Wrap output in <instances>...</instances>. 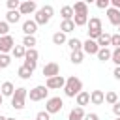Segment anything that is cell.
<instances>
[{
  "mask_svg": "<svg viewBox=\"0 0 120 120\" xmlns=\"http://www.w3.org/2000/svg\"><path fill=\"white\" fill-rule=\"evenodd\" d=\"M82 92V82L77 77H68L66 79V86H64V94L68 98H77Z\"/></svg>",
  "mask_w": 120,
  "mask_h": 120,
  "instance_id": "1",
  "label": "cell"
},
{
  "mask_svg": "<svg viewBox=\"0 0 120 120\" xmlns=\"http://www.w3.org/2000/svg\"><path fill=\"white\" fill-rule=\"evenodd\" d=\"M103 34V26H101V21L98 17H92L88 21V39H98L99 36Z\"/></svg>",
  "mask_w": 120,
  "mask_h": 120,
  "instance_id": "2",
  "label": "cell"
},
{
  "mask_svg": "<svg viewBox=\"0 0 120 120\" xmlns=\"http://www.w3.org/2000/svg\"><path fill=\"white\" fill-rule=\"evenodd\" d=\"M52 13H54L52 6H43L41 9H38V11H36V17H34L36 24H47V22L51 21Z\"/></svg>",
  "mask_w": 120,
  "mask_h": 120,
  "instance_id": "3",
  "label": "cell"
},
{
  "mask_svg": "<svg viewBox=\"0 0 120 120\" xmlns=\"http://www.w3.org/2000/svg\"><path fill=\"white\" fill-rule=\"evenodd\" d=\"M26 96H28L26 88H17V90H15V94L11 96V107H13V109H17V111L24 109V99H26Z\"/></svg>",
  "mask_w": 120,
  "mask_h": 120,
  "instance_id": "4",
  "label": "cell"
},
{
  "mask_svg": "<svg viewBox=\"0 0 120 120\" xmlns=\"http://www.w3.org/2000/svg\"><path fill=\"white\" fill-rule=\"evenodd\" d=\"M62 107H64V101H62V98H58V96L49 98L47 103H45V111H47L49 114H56V112H60Z\"/></svg>",
  "mask_w": 120,
  "mask_h": 120,
  "instance_id": "5",
  "label": "cell"
},
{
  "mask_svg": "<svg viewBox=\"0 0 120 120\" xmlns=\"http://www.w3.org/2000/svg\"><path fill=\"white\" fill-rule=\"evenodd\" d=\"M47 94H49V88L47 86H34L30 92H28V96H30V99L32 101H41V99H45L47 98Z\"/></svg>",
  "mask_w": 120,
  "mask_h": 120,
  "instance_id": "6",
  "label": "cell"
},
{
  "mask_svg": "<svg viewBox=\"0 0 120 120\" xmlns=\"http://www.w3.org/2000/svg\"><path fill=\"white\" fill-rule=\"evenodd\" d=\"M43 75L47 77V79H52V77H56V75H60V66L56 64V62H49V64H45L43 66Z\"/></svg>",
  "mask_w": 120,
  "mask_h": 120,
  "instance_id": "7",
  "label": "cell"
},
{
  "mask_svg": "<svg viewBox=\"0 0 120 120\" xmlns=\"http://www.w3.org/2000/svg\"><path fill=\"white\" fill-rule=\"evenodd\" d=\"M13 47H15V41H13L11 36H4V38H0V54H8V52H11Z\"/></svg>",
  "mask_w": 120,
  "mask_h": 120,
  "instance_id": "8",
  "label": "cell"
},
{
  "mask_svg": "<svg viewBox=\"0 0 120 120\" xmlns=\"http://www.w3.org/2000/svg\"><path fill=\"white\" fill-rule=\"evenodd\" d=\"M49 90H56V88H64L66 86V79L62 75H56L52 79H47V84H45Z\"/></svg>",
  "mask_w": 120,
  "mask_h": 120,
  "instance_id": "9",
  "label": "cell"
},
{
  "mask_svg": "<svg viewBox=\"0 0 120 120\" xmlns=\"http://www.w3.org/2000/svg\"><path fill=\"white\" fill-rule=\"evenodd\" d=\"M36 9H38L36 2H32V0H26V2H21L19 13H21V15H30V13H34Z\"/></svg>",
  "mask_w": 120,
  "mask_h": 120,
  "instance_id": "10",
  "label": "cell"
},
{
  "mask_svg": "<svg viewBox=\"0 0 120 120\" xmlns=\"http://www.w3.org/2000/svg\"><path fill=\"white\" fill-rule=\"evenodd\" d=\"M82 52L84 54H98L99 52V47H98V43L94 39H86L82 43Z\"/></svg>",
  "mask_w": 120,
  "mask_h": 120,
  "instance_id": "11",
  "label": "cell"
},
{
  "mask_svg": "<svg viewBox=\"0 0 120 120\" xmlns=\"http://www.w3.org/2000/svg\"><path fill=\"white\" fill-rule=\"evenodd\" d=\"M22 32H24V36H34L36 32H38V24H36V21H24L22 22Z\"/></svg>",
  "mask_w": 120,
  "mask_h": 120,
  "instance_id": "12",
  "label": "cell"
},
{
  "mask_svg": "<svg viewBox=\"0 0 120 120\" xmlns=\"http://www.w3.org/2000/svg\"><path fill=\"white\" fill-rule=\"evenodd\" d=\"M107 17H109V22H111V24L120 26V11H118V9L109 8V9H107Z\"/></svg>",
  "mask_w": 120,
  "mask_h": 120,
  "instance_id": "13",
  "label": "cell"
},
{
  "mask_svg": "<svg viewBox=\"0 0 120 120\" xmlns=\"http://www.w3.org/2000/svg\"><path fill=\"white\" fill-rule=\"evenodd\" d=\"M103 101H105V94H103L101 90H92V94H90V103L101 105Z\"/></svg>",
  "mask_w": 120,
  "mask_h": 120,
  "instance_id": "14",
  "label": "cell"
},
{
  "mask_svg": "<svg viewBox=\"0 0 120 120\" xmlns=\"http://www.w3.org/2000/svg\"><path fill=\"white\" fill-rule=\"evenodd\" d=\"M84 109L82 107H75V109H71L69 111V116H68V120H84Z\"/></svg>",
  "mask_w": 120,
  "mask_h": 120,
  "instance_id": "15",
  "label": "cell"
},
{
  "mask_svg": "<svg viewBox=\"0 0 120 120\" xmlns=\"http://www.w3.org/2000/svg\"><path fill=\"white\" fill-rule=\"evenodd\" d=\"M71 8H73L75 15H88V4L86 2H75V6H71Z\"/></svg>",
  "mask_w": 120,
  "mask_h": 120,
  "instance_id": "16",
  "label": "cell"
},
{
  "mask_svg": "<svg viewBox=\"0 0 120 120\" xmlns=\"http://www.w3.org/2000/svg\"><path fill=\"white\" fill-rule=\"evenodd\" d=\"M15 86H13V82H9V81H6V82H2V88H0V94L6 98V96H13L15 94Z\"/></svg>",
  "mask_w": 120,
  "mask_h": 120,
  "instance_id": "17",
  "label": "cell"
},
{
  "mask_svg": "<svg viewBox=\"0 0 120 120\" xmlns=\"http://www.w3.org/2000/svg\"><path fill=\"white\" fill-rule=\"evenodd\" d=\"M96 43H98V47H99V49H107V47L111 45V36L103 32V34H101V36L96 39Z\"/></svg>",
  "mask_w": 120,
  "mask_h": 120,
  "instance_id": "18",
  "label": "cell"
},
{
  "mask_svg": "<svg viewBox=\"0 0 120 120\" xmlns=\"http://www.w3.org/2000/svg\"><path fill=\"white\" fill-rule=\"evenodd\" d=\"M60 15H62V19H64V21H73V17H75V13H73V8H71V6H64V8L60 9Z\"/></svg>",
  "mask_w": 120,
  "mask_h": 120,
  "instance_id": "19",
  "label": "cell"
},
{
  "mask_svg": "<svg viewBox=\"0 0 120 120\" xmlns=\"http://www.w3.org/2000/svg\"><path fill=\"white\" fill-rule=\"evenodd\" d=\"M75 99H77V107H84V105H88V103H90V94L82 90Z\"/></svg>",
  "mask_w": 120,
  "mask_h": 120,
  "instance_id": "20",
  "label": "cell"
},
{
  "mask_svg": "<svg viewBox=\"0 0 120 120\" xmlns=\"http://www.w3.org/2000/svg\"><path fill=\"white\" fill-rule=\"evenodd\" d=\"M68 45H69L71 52H73V51H82V41H81V39H77V38L68 39Z\"/></svg>",
  "mask_w": 120,
  "mask_h": 120,
  "instance_id": "21",
  "label": "cell"
},
{
  "mask_svg": "<svg viewBox=\"0 0 120 120\" xmlns=\"http://www.w3.org/2000/svg\"><path fill=\"white\" fill-rule=\"evenodd\" d=\"M96 56H98L101 62H107V60H111V56H112V51H111L109 47H107V49H99V52H98Z\"/></svg>",
  "mask_w": 120,
  "mask_h": 120,
  "instance_id": "22",
  "label": "cell"
},
{
  "mask_svg": "<svg viewBox=\"0 0 120 120\" xmlns=\"http://www.w3.org/2000/svg\"><path fill=\"white\" fill-rule=\"evenodd\" d=\"M19 19H21L19 9H17V11H8V13H6V22H8V24H9V22H19Z\"/></svg>",
  "mask_w": 120,
  "mask_h": 120,
  "instance_id": "23",
  "label": "cell"
},
{
  "mask_svg": "<svg viewBox=\"0 0 120 120\" xmlns=\"http://www.w3.org/2000/svg\"><path fill=\"white\" fill-rule=\"evenodd\" d=\"M73 30H75V22H73V21H62V24H60V32L68 34V32H73Z\"/></svg>",
  "mask_w": 120,
  "mask_h": 120,
  "instance_id": "24",
  "label": "cell"
},
{
  "mask_svg": "<svg viewBox=\"0 0 120 120\" xmlns=\"http://www.w3.org/2000/svg\"><path fill=\"white\" fill-rule=\"evenodd\" d=\"M11 54H13L15 58H24V54H26V47H24V45H15L13 51H11Z\"/></svg>",
  "mask_w": 120,
  "mask_h": 120,
  "instance_id": "25",
  "label": "cell"
},
{
  "mask_svg": "<svg viewBox=\"0 0 120 120\" xmlns=\"http://www.w3.org/2000/svg\"><path fill=\"white\" fill-rule=\"evenodd\" d=\"M38 58H39V52H38L36 49H26L24 60H28V62H38Z\"/></svg>",
  "mask_w": 120,
  "mask_h": 120,
  "instance_id": "26",
  "label": "cell"
},
{
  "mask_svg": "<svg viewBox=\"0 0 120 120\" xmlns=\"http://www.w3.org/2000/svg\"><path fill=\"white\" fill-rule=\"evenodd\" d=\"M68 39H66V34L64 32H56V34H52V43L54 45H64Z\"/></svg>",
  "mask_w": 120,
  "mask_h": 120,
  "instance_id": "27",
  "label": "cell"
},
{
  "mask_svg": "<svg viewBox=\"0 0 120 120\" xmlns=\"http://www.w3.org/2000/svg\"><path fill=\"white\" fill-rule=\"evenodd\" d=\"M73 22H75V26H84V24H88V15H75Z\"/></svg>",
  "mask_w": 120,
  "mask_h": 120,
  "instance_id": "28",
  "label": "cell"
},
{
  "mask_svg": "<svg viewBox=\"0 0 120 120\" xmlns=\"http://www.w3.org/2000/svg\"><path fill=\"white\" fill-rule=\"evenodd\" d=\"M22 45H24L26 49H34V45H36V36H24V38H22Z\"/></svg>",
  "mask_w": 120,
  "mask_h": 120,
  "instance_id": "29",
  "label": "cell"
},
{
  "mask_svg": "<svg viewBox=\"0 0 120 120\" xmlns=\"http://www.w3.org/2000/svg\"><path fill=\"white\" fill-rule=\"evenodd\" d=\"M32 73H34V71H30L26 66H21V68H19V71H17V75H19L21 79H30V77H32Z\"/></svg>",
  "mask_w": 120,
  "mask_h": 120,
  "instance_id": "30",
  "label": "cell"
},
{
  "mask_svg": "<svg viewBox=\"0 0 120 120\" xmlns=\"http://www.w3.org/2000/svg\"><path fill=\"white\" fill-rule=\"evenodd\" d=\"M82 58H84V52H82V51H73V52H71V62H73V64H81Z\"/></svg>",
  "mask_w": 120,
  "mask_h": 120,
  "instance_id": "31",
  "label": "cell"
},
{
  "mask_svg": "<svg viewBox=\"0 0 120 120\" xmlns=\"http://www.w3.org/2000/svg\"><path fill=\"white\" fill-rule=\"evenodd\" d=\"M105 101L111 103V105L118 103V94H116V92H107V94H105Z\"/></svg>",
  "mask_w": 120,
  "mask_h": 120,
  "instance_id": "32",
  "label": "cell"
},
{
  "mask_svg": "<svg viewBox=\"0 0 120 120\" xmlns=\"http://www.w3.org/2000/svg\"><path fill=\"white\" fill-rule=\"evenodd\" d=\"M9 64H11V56L9 54H0V69L8 68Z\"/></svg>",
  "mask_w": 120,
  "mask_h": 120,
  "instance_id": "33",
  "label": "cell"
},
{
  "mask_svg": "<svg viewBox=\"0 0 120 120\" xmlns=\"http://www.w3.org/2000/svg\"><path fill=\"white\" fill-rule=\"evenodd\" d=\"M8 32H9V24H8L6 21H0V38H4V36H9Z\"/></svg>",
  "mask_w": 120,
  "mask_h": 120,
  "instance_id": "34",
  "label": "cell"
},
{
  "mask_svg": "<svg viewBox=\"0 0 120 120\" xmlns=\"http://www.w3.org/2000/svg\"><path fill=\"white\" fill-rule=\"evenodd\" d=\"M111 60H112V62H114L116 66H120V47L112 51V56H111Z\"/></svg>",
  "mask_w": 120,
  "mask_h": 120,
  "instance_id": "35",
  "label": "cell"
},
{
  "mask_svg": "<svg viewBox=\"0 0 120 120\" xmlns=\"http://www.w3.org/2000/svg\"><path fill=\"white\" fill-rule=\"evenodd\" d=\"M96 6H98L99 9H109V6H111V0H98V2H96Z\"/></svg>",
  "mask_w": 120,
  "mask_h": 120,
  "instance_id": "36",
  "label": "cell"
},
{
  "mask_svg": "<svg viewBox=\"0 0 120 120\" xmlns=\"http://www.w3.org/2000/svg\"><path fill=\"white\" fill-rule=\"evenodd\" d=\"M111 45H114V49L120 47V34H112L111 36Z\"/></svg>",
  "mask_w": 120,
  "mask_h": 120,
  "instance_id": "37",
  "label": "cell"
},
{
  "mask_svg": "<svg viewBox=\"0 0 120 120\" xmlns=\"http://www.w3.org/2000/svg\"><path fill=\"white\" fill-rule=\"evenodd\" d=\"M36 120H51V114H49L47 111H39V112L36 114Z\"/></svg>",
  "mask_w": 120,
  "mask_h": 120,
  "instance_id": "38",
  "label": "cell"
},
{
  "mask_svg": "<svg viewBox=\"0 0 120 120\" xmlns=\"http://www.w3.org/2000/svg\"><path fill=\"white\" fill-rule=\"evenodd\" d=\"M36 64H38V62H28V60H24V64H22V66H26L30 71H34V69H36Z\"/></svg>",
  "mask_w": 120,
  "mask_h": 120,
  "instance_id": "39",
  "label": "cell"
},
{
  "mask_svg": "<svg viewBox=\"0 0 120 120\" xmlns=\"http://www.w3.org/2000/svg\"><path fill=\"white\" fill-rule=\"evenodd\" d=\"M84 120H99V116L96 112H88V114H84Z\"/></svg>",
  "mask_w": 120,
  "mask_h": 120,
  "instance_id": "40",
  "label": "cell"
},
{
  "mask_svg": "<svg viewBox=\"0 0 120 120\" xmlns=\"http://www.w3.org/2000/svg\"><path fill=\"white\" fill-rule=\"evenodd\" d=\"M112 112H114V114H116V116H120V101H118V103H114V105H112Z\"/></svg>",
  "mask_w": 120,
  "mask_h": 120,
  "instance_id": "41",
  "label": "cell"
},
{
  "mask_svg": "<svg viewBox=\"0 0 120 120\" xmlns=\"http://www.w3.org/2000/svg\"><path fill=\"white\" fill-rule=\"evenodd\" d=\"M112 75H114V79H118V81H120V66H116V68H114Z\"/></svg>",
  "mask_w": 120,
  "mask_h": 120,
  "instance_id": "42",
  "label": "cell"
},
{
  "mask_svg": "<svg viewBox=\"0 0 120 120\" xmlns=\"http://www.w3.org/2000/svg\"><path fill=\"white\" fill-rule=\"evenodd\" d=\"M111 4H112V8H114V9H118V11H120V0H111Z\"/></svg>",
  "mask_w": 120,
  "mask_h": 120,
  "instance_id": "43",
  "label": "cell"
},
{
  "mask_svg": "<svg viewBox=\"0 0 120 120\" xmlns=\"http://www.w3.org/2000/svg\"><path fill=\"white\" fill-rule=\"evenodd\" d=\"M2 103H4V96L0 94V105H2Z\"/></svg>",
  "mask_w": 120,
  "mask_h": 120,
  "instance_id": "44",
  "label": "cell"
},
{
  "mask_svg": "<svg viewBox=\"0 0 120 120\" xmlns=\"http://www.w3.org/2000/svg\"><path fill=\"white\" fill-rule=\"evenodd\" d=\"M0 120H8V116H2V114H0Z\"/></svg>",
  "mask_w": 120,
  "mask_h": 120,
  "instance_id": "45",
  "label": "cell"
},
{
  "mask_svg": "<svg viewBox=\"0 0 120 120\" xmlns=\"http://www.w3.org/2000/svg\"><path fill=\"white\" fill-rule=\"evenodd\" d=\"M114 120H120V116H116V118H114Z\"/></svg>",
  "mask_w": 120,
  "mask_h": 120,
  "instance_id": "46",
  "label": "cell"
},
{
  "mask_svg": "<svg viewBox=\"0 0 120 120\" xmlns=\"http://www.w3.org/2000/svg\"><path fill=\"white\" fill-rule=\"evenodd\" d=\"M8 120H15V118H8Z\"/></svg>",
  "mask_w": 120,
  "mask_h": 120,
  "instance_id": "47",
  "label": "cell"
},
{
  "mask_svg": "<svg viewBox=\"0 0 120 120\" xmlns=\"http://www.w3.org/2000/svg\"><path fill=\"white\" fill-rule=\"evenodd\" d=\"M118 34H120V26H118Z\"/></svg>",
  "mask_w": 120,
  "mask_h": 120,
  "instance_id": "48",
  "label": "cell"
},
{
  "mask_svg": "<svg viewBox=\"0 0 120 120\" xmlns=\"http://www.w3.org/2000/svg\"><path fill=\"white\" fill-rule=\"evenodd\" d=\"M0 88H2V84H0Z\"/></svg>",
  "mask_w": 120,
  "mask_h": 120,
  "instance_id": "49",
  "label": "cell"
}]
</instances>
